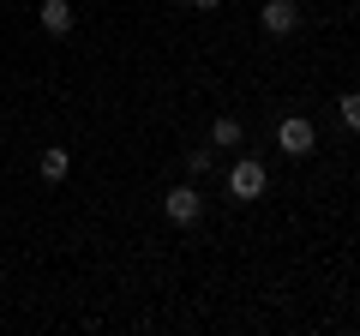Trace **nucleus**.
Listing matches in <instances>:
<instances>
[{
	"label": "nucleus",
	"instance_id": "obj_1",
	"mask_svg": "<svg viewBox=\"0 0 360 336\" xmlns=\"http://www.w3.org/2000/svg\"><path fill=\"white\" fill-rule=\"evenodd\" d=\"M264 186H270V174H264V162H252V156H240V162L229 168V193L240 198V205L246 198H264Z\"/></svg>",
	"mask_w": 360,
	"mask_h": 336
},
{
	"label": "nucleus",
	"instance_id": "obj_2",
	"mask_svg": "<svg viewBox=\"0 0 360 336\" xmlns=\"http://www.w3.org/2000/svg\"><path fill=\"white\" fill-rule=\"evenodd\" d=\"M276 144H283L288 156H312V150H319V132H312L307 115H288L283 127H276Z\"/></svg>",
	"mask_w": 360,
	"mask_h": 336
},
{
	"label": "nucleus",
	"instance_id": "obj_3",
	"mask_svg": "<svg viewBox=\"0 0 360 336\" xmlns=\"http://www.w3.org/2000/svg\"><path fill=\"white\" fill-rule=\"evenodd\" d=\"M168 222H198V210H205V198H198V186H174V193L162 198Z\"/></svg>",
	"mask_w": 360,
	"mask_h": 336
},
{
	"label": "nucleus",
	"instance_id": "obj_4",
	"mask_svg": "<svg viewBox=\"0 0 360 336\" xmlns=\"http://www.w3.org/2000/svg\"><path fill=\"white\" fill-rule=\"evenodd\" d=\"M264 30H270V37L300 30V6H295V0H264Z\"/></svg>",
	"mask_w": 360,
	"mask_h": 336
},
{
	"label": "nucleus",
	"instance_id": "obj_5",
	"mask_svg": "<svg viewBox=\"0 0 360 336\" xmlns=\"http://www.w3.org/2000/svg\"><path fill=\"white\" fill-rule=\"evenodd\" d=\"M42 30L49 37H66L72 30V0H42Z\"/></svg>",
	"mask_w": 360,
	"mask_h": 336
},
{
	"label": "nucleus",
	"instance_id": "obj_6",
	"mask_svg": "<svg viewBox=\"0 0 360 336\" xmlns=\"http://www.w3.org/2000/svg\"><path fill=\"white\" fill-rule=\"evenodd\" d=\"M240 138H246V127L234 115H222L217 127H210V150H240Z\"/></svg>",
	"mask_w": 360,
	"mask_h": 336
},
{
	"label": "nucleus",
	"instance_id": "obj_7",
	"mask_svg": "<svg viewBox=\"0 0 360 336\" xmlns=\"http://www.w3.org/2000/svg\"><path fill=\"white\" fill-rule=\"evenodd\" d=\"M66 174H72V150H60V144L42 150V181H66Z\"/></svg>",
	"mask_w": 360,
	"mask_h": 336
},
{
	"label": "nucleus",
	"instance_id": "obj_8",
	"mask_svg": "<svg viewBox=\"0 0 360 336\" xmlns=\"http://www.w3.org/2000/svg\"><path fill=\"white\" fill-rule=\"evenodd\" d=\"M336 115H342V127H348V132H360V91H348L342 103H336Z\"/></svg>",
	"mask_w": 360,
	"mask_h": 336
},
{
	"label": "nucleus",
	"instance_id": "obj_9",
	"mask_svg": "<svg viewBox=\"0 0 360 336\" xmlns=\"http://www.w3.org/2000/svg\"><path fill=\"white\" fill-rule=\"evenodd\" d=\"M210 168V150H186V174H205Z\"/></svg>",
	"mask_w": 360,
	"mask_h": 336
},
{
	"label": "nucleus",
	"instance_id": "obj_10",
	"mask_svg": "<svg viewBox=\"0 0 360 336\" xmlns=\"http://www.w3.org/2000/svg\"><path fill=\"white\" fill-rule=\"evenodd\" d=\"M193 6H198V13H217V6H222V0H193Z\"/></svg>",
	"mask_w": 360,
	"mask_h": 336
}]
</instances>
